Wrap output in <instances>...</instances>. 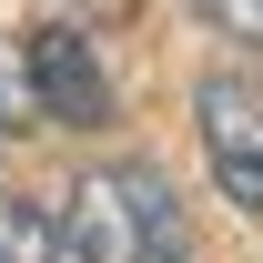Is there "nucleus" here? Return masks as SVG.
Returning a JSON list of instances; mask_svg holds the SVG:
<instances>
[{
  "mask_svg": "<svg viewBox=\"0 0 263 263\" xmlns=\"http://www.w3.org/2000/svg\"><path fill=\"white\" fill-rule=\"evenodd\" d=\"M202 21H213V31H233V41H253L263 51V0H193Z\"/></svg>",
  "mask_w": 263,
  "mask_h": 263,
  "instance_id": "4",
  "label": "nucleus"
},
{
  "mask_svg": "<svg viewBox=\"0 0 263 263\" xmlns=\"http://www.w3.org/2000/svg\"><path fill=\"white\" fill-rule=\"evenodd\" d=\"M21 111H31V101H21V81H10V61H0V132H21Z\"/></svg>",
  "mask_w": 263,
  "mask_h": 263,
  "instance_id": "5",
  "label": "nucleus"
},
{
  "mask_svg": "<svg viewBox=\"0 0 263 263\" xmlns=\"http://www.w3.org/2000/svg\"><path fill=\"white\" fill-rule=\"evenodd\" d=\"M61 253L71 263H193V223L152 162H101L61 193Z\"/></svg>",
  "mask_w": 263,
  "mask_h": 263,
  "instance_id": "1",
  "label": "nucleus"
},
{
  "mask_svg": "<svg viewBox=\"0 0 263 263\" xmlns=\"http://www.w3.org/2000/svg\"><path fill=\"white\" fill-rule=\"evenodd\" d=\"M193 122H202V162L233 193V213H263V81L253 71H202Z\"/></svg>",
  "mask_w": 263,
  "mask_h": 263,
  "instance_id": "2",
  "label": "nucleus"
},
{
  "mask_svg": "<svg viewBox=\"0 0 263 263\" xmlns=\"http://www.w3.org/2000/svg\"><path fill=\"white\" fill-rule=\"evenodd\" d=\"M21 71H31V101L51 111V122H71V132H101L111 111H122L91 31H71V21H41V31L21 41Z\"/></svg>",
  "mask_w": 263,
  "mask_h": 263,
  "instance_id": "3",
  "label": "nucleus"
}]
</instances>
